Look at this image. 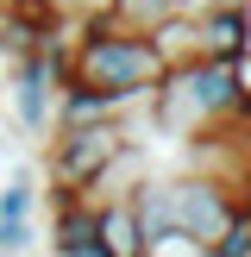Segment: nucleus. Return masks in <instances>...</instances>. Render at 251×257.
Returning a JSON list of instances; mask_svg holds the SVG:
<instances>
[{
  "label": "nucleus",
  "instance_id": "1",
  "mask_svg": "<svg viewBox=\"0 0 251 257\" xmlns=\"http://www.w3.org/2000/svg\"><path fill=\"white\" fill-rule=\"evenodd\" d=\"M63 82H82V88H100L113 100H145L151 88L163 82V57L151 44V32H126L113 25L107 13H88L69 38V63H63Z\"/></svg>",
  "mask_w": 251,
  "mask_h": 257
},
{
  "label": "nucleus",
  "instance_id": "2",
  "mask_svg": "<svg viewBox=\"0 0 251 257\" xmlns=\"http://www.w3.org/2000/svg\"><path fill=\"white\" fill-rule=\"evenodd\" d=\"M132 151V138L119 132V119H94V125H57L50 138V182L63 195H82L88 182L113 170V163Z\"/></svg>",
  "mask_w": 251,
  "mask_h": 257
},
{
  "label": "nucleus",
  "instance_id": "3",
  "mask_svg": "<svg viewBox=\"0 0 251 257\" xmlns=\"http://www.w3.org/2000/svg\"><path fill=\"white\" fill-rule=\"evenodd\" d=\"M188 13H195V57H213V63H245L251 57V7L201 0Z\"/></svg>",
  "mask_w": 251,
  "mask_h": 257
},
{
  "label": "nucleus",
  "instance_id": "4",
  "mask_svg": "<svg viewBox=\"0 0 251 257\" xmlns=\"http://www.w3.org/2000/svg\"><path fill=\"white\" fill-rule=\"evenodd\" d=\"M50 251H57V257H107V245H100V232H94V201H88V195H63L57 201Z\"/></svg>",
  "mask_w": 251,
  "mask_h": 257
},
{
  "label": "nucleus",
  "instance_id": "5",
  "mask_svg": "<svg viewBox=\"0 0 251 257\" xmlns=\"http://www.w3.org/2000/svg\"><path fill=\"white\" fill-rule=\"evenodd\" d=\"M94 232H100V245H107V257H145V220H138V207H132V195H107V201H94Z\"/></svg>",
  "mask_w": 251,
  "mask_h": 257
},
{
  "label": "nucleus",
  "instance_id": "6",
  "mask_svg": "<svg viewBox=\"0 0 251 257\" xmlns=\"http://www.w3.org/2000/svg\"><path fill=\"white\" fill-rule=\"evenodd\" d=\"M182 7H188V0H107L100 13H107L113 25H126V32H151V25H163L170 13H182Z\"/></svg>",
  "mask_w": 251,
  "mask_h": 257
},
{
  "label": "nucleus",
  "instance_id": "7",
  "mask_svg": "<svg viewBox=\"0 0 251 257\" xmlns=\"http://www.w3.org/2000/svg\"><path fill=\"white\" fill-rule=\"evenodd\" d=\"M32 201H38V188H32V176H13L7 188H0V220H32Z\"/></svg>",
  "mask_w": 251,
  "mask_h": 257
},
{
  "label": "nucleus",
  "instance_id": "8",
  "mask_svg": "<svg viewBox=\"0 0 251 257\" xmlns=\"http://www.w3.org/2000/svg\"><path fill=\"white\" fill-rule=\"evenodd\" d=\"M0 257H32V220H0Z\"/></svg>",
  "mask_w": 251,
  "mask_h": 257
},
{
  "label": "nucleus",
  "instance_id": "9",
  "mask_svg": "<svg viewBox=\"0 0 251 257\" xmlns=\"http://www.w3.org/2000/svg\"><path fill=\"white\" fill-rule=\"evenodd\" d=\"M188 7H201V0H188ZM238 7H251V0H238Z\"/></svg>",
  "mask_w": 251,
  "mask_h": 257
}]
</instances>
